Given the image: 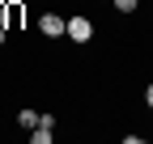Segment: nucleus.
<instances>
[{"mask_svg":"<svg viewBox=\"0 0 153 144\" xmlns=\"http://www.w3.org/2000/svg\"><path fill=\"white\" fill-rule=\"evenodd\" d=\"M94 30H98V26H94V21H89L85 13H72V17H68V38H72L76 47L94 43Z\"/></svg>","mask_w":153,"mask_h":144,"instance_id":"nucleus-1","label":"nucleus"},{"mask_svg":"<svg viewBox=\"0 0 153 144\" xmlns=\"http://www.w3.org/2000/svg\"><path fill=\"white\" fill-rule=\"evenodd\" d=\"M38 34H43V38H60V34H68V17H60V13H38Z\"/></svg>","mask_w":153,"mask_h":144,"instance_id":"nucleus-2","label":"nucleus"},{"mask_svg":"<svg viewBox=\"0 0 153 144\" xmlns=\"http://www.w3.org/2000/svg\"><path fill=\"white\" fill-rule=\"evenodd\" d=\"M38 119H43L38 110H30V106H22V110H17V127H22V132H34V127H38Z\"/></svg>","mask_w":153,"mask_h":144,"instance_id":"nucleus-3","label":"nucleus"},{"mask_svg":"<svg viewBox=\"0 0 153 144\" xmlns=\"http://www.w3.org/2000/svg\"><path fill=\"white\" fill-rule=\"evenodd\" d=\"M30 140H34V144H51V140H55V127H43V123H38V127L30 132Z\"/></svg>","mask_w":153,"mask_h":144,"instance_id":"nucleus-4","label":"nucleus"},{"mask_svg":"<svg viewBox=\"0 0 153 144\" xmlns=\"http://www.w3.org/2000/svg\"><path fill=\"white\" fill-rule=\"evenodd\" d=\"M111 4H115V9L128 17V13H136V4H140V0H111Z\"/></svg>","mask_w":153,"mask_h":144,"instance_id":"nucleus-5","label":"nucleus"},{"mask_svg":"<svg viewBox=\"0 0 153 144\" xmlns=\"http://www.w3.org/2000/svg\"><path fill=\"white\" fill-rule=\"evenodd\" d=\"M145 106H149V110H153V81L145 85Z\"/></svg>","mask_w":153,"mask_h":144,"instance_id":"nucleus-6","label":"nucleus"},{"mask_svg":"<svg viewBox=\"0 0 153 144\" xmlns=\"http://www.w3.org/2000/svg\"><path fill=\"white\" fill-rule=\"evenodd\" d=\"M4 30H9V26H0V47H4V38H9V34H4Z\"/></svg>","mask_w":153,"mask_h":144,"instance_id":"nucleus-7","label":"nucleus"}]
</instances>
